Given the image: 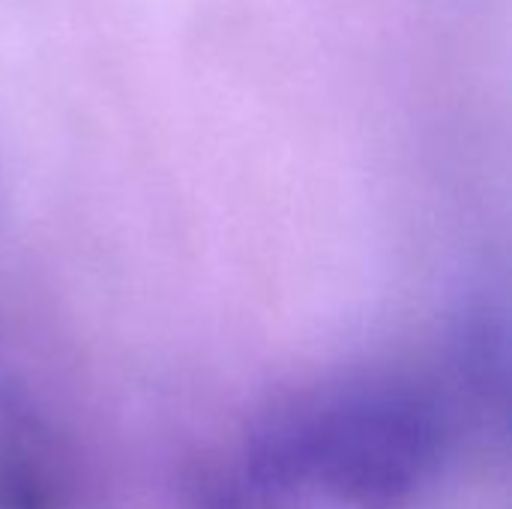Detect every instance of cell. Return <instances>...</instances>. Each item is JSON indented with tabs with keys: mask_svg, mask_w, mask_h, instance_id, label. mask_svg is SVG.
<instances>
[{
	"mask_svg": "<svg viewBox=\"0 0 512 509\" xmlns=\"http://www.w3.org/2000/svg\"><path fill=\"white\" fill-rule=\"evenodd\" d=\"M426 399L390 381L297 396L249 435L243 480L258 507L408 509L438 462Z\"/></svg>",
	"mask_w": 512,
	"mask_h": 509,
	"instance_id": "1",
	"label": "cell"
}]
</instances>
